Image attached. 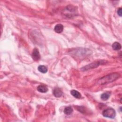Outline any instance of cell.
I'll return each mask as SVG.
<instances>
[{
    "instance_id": "9",
    "label": "cell",
    "mask_w": 122,
    "mask_h": 122,
    "mask_svg": "<svg viewBox=\"0 0 122 122\" xmlns=\"http://www.w3.org/2000/svg\"><path fill=\"white\" fill-rule=\"evenodd\" d=\"M110 94L111 93L110 92H106V93H104L103 94H102L101 96V98L103 100V101H106L110 97Z\"/></svg>"
},
{
    "instance_id": "13",
    "label": "cell",
    "mask_w": 122,
    "mask_h": 122,
    "mask_svg": "<svg viewBox=\"0 0 122 122\" xmlns=\"http://www.w3.org/2000/svg\"><path fill=\"white\" fill-rule=\"evenodd\" d=\"M117 13L120 16H122V8H119L117 11Z\"/></svg>"
},
{
    "instance_id": "12",
    "label": "cell",
    "mask_w": 122,
    "mask_h": 122,
    "mask_svg": "<svg viewBox=\"0 0 122 122\" xmlns=\"http://www.w3.org/2000/svg\"><path fill=\"white\" fill-rule=\"evenodd\" d=\"M112 48L114 50L118 51L121 49V45L118 42H114L112 45Z\"/></svg>"
},
{
    "instance_id": "4",
    "label": "cell",
    "mask_w": 122,
    "mask_h": 122,
    "mask_svg": "<svg viewBox=\"0 0 122 122\" xmlns=\"http://www.w3.org/2000/svg\"><path fill=\"white\" fill-rule=\"evenodd\" d=\"M101 64H102V63L101 61L97 62L96 63H93L92 64H89L88 65L84 67H83V70H89L90 69H92L93 68L96 67Z\"/></svg>"
},
{
    "instance_id": "8",
    "label": "cell",
    "mask_w": 122,
    "mask_h": 122,
    "mask_svg": "<svg viewBox=\"0 0 122 122\" xmlns=\"http://www.w3.org/2000/svg\"><path fill=\"white\" fill-rule=\"evenodd\" d=\"M71 94L76 98H80L81 97V94L77 91L75 90H73L71 91Z\"/></svg>"
},
{
    "instance_id": "3",
    "label": "cell",
    "mask_w": 122,
    "mask_h": 122,
    "mask_svg": "<svg viewBox=\"0 0 122 122\" xmlns=\"http://www.w3.org/2000/svg\"><path fill=\"white\" fill-rule=\"evenodd\" d=\"M32 58L34 61H39L41 58V55L39 53V51L37 48H34L32 53Z\"/></svg>"
},
{
    "instance_id": "6",
    "label": "cell",
    "mask_w": 122,
    "mask_h": 122,
    "mask_svg": "<svg viewBox=\"0 0 122 122\" xmlns=\"http://www.w3.org/2000/svg\"><path fill=\"white\" fill-rule=\"evenodd\" d=\"M37 90L38 92L42 93H46L48 91V89L47 87L44 85H40L38 86L37 87Z\"/></svg>"
},
{
    "instance_id": "2",
    "label": "cell",
    "mask_w": 122,
    "mask_h": 122,
    "mask_svg": "<svg viewBox=\"0 0 122 122\" xmlns=\"http://www.w3.org/2000/svg\"><path fill=\"white\" fill-rule=\"evenodd\" d=\"M102 115L106 117H108L110 118H114L116 115V113L115 110L112 108H109L106 110H104L102 112Z\"/></svg>"
},
{
    "instance_id": "5",
    "label": "cell",
    "mask_w": 122,
    "mask_h": 122,
    "mask_svg": "<svg viewBox=\"0 0 122 122\" xmlns=\"http://www.w3.org/2000/svg\"><path fill=\"white\" fill-rule=\"evenodd\" d=\"M53 94L56 97H60L63 95V92L61 89L59 88H56L53 91Z\"/></svg>"
},
{
    "instance_id": "7",
    "label": "cell",
    "mask_w": 122,
    "mask_h": 122,
    "mask_svg": "<svg viewBox=\"0 0 122 122\" xmlns=\"http://www.w3.org/2000/svg\"><path fill=\"white\" fill-rule=\"evenodd\" d=\"M54 30L57 33H61L63 30V26L61 24H58L55 26Z\"/></svg>"
},
{
    "instance_id": "10",
    "label": "cell",
    "mask_w": 122,
    "mask_h": 122,
    "mask_svg": "<svg viewBox=\"0 0 122 122\" xmlns=\"http://www.w3.org/2000/svg\"><path fill=\"white\" fill-rule=\"evenodd\" d=\"M38 70L40 72L43 73V74L46 73L48 71L47 68L45 66H44V65H40L38 67Z\"/></svg>"
},
{
    "instance_id": "1",
    "label": "cell",
    "mask_w": 122,
    "mask_h": 122,
    "mask_svg": "<svg viewBox=\"0 0 122 122\" xmlns=\"http://www.w3.org/2000/svg\"><path fill=\"white\" fill-rule=\"evenodd\" d=\"M120 75L118 73H113L101 78L97 82V83L100 85L108 84L112 83L120 77Z\"/></svg>"
},
{
    "instance_id": "11",
    "label": "cell",
    "mask_w": 122,
    "mask_h": 122,
    "mask_svg": "<svg viewBox=\"0 0 122 122\" xmlns=\"http://www.w3.org/2000/svg\"><path fill=\"white\" fill-rule=\"evenodd\" d=\"M73 112V108L70 106L66 107L64 109V113L66 115H69L71 114Z\"/></svg>"
}]
</instances>
